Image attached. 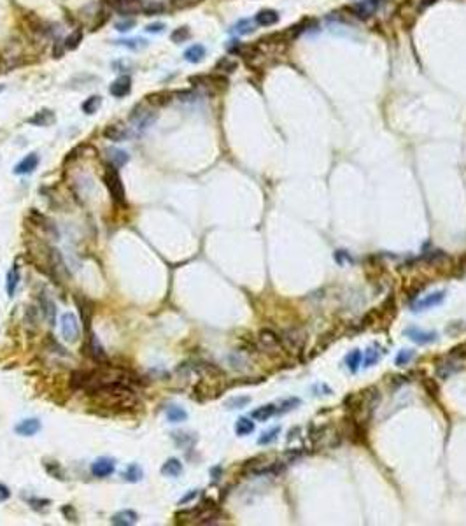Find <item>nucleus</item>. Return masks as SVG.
Segmentation results:
<instances>
[{
  "label": "nucleus",
  "instance_id": "f257e3e1",
  "mask_svg": "<svg viewBox=\"0 0 466 526\" xmlns=\"http://www.w3.org/2000/svg\"><path fill=\"white\" fill-rule=\"evenodd\" d=\"M105 184H107L112 200L116 202V204H120V205H125L126 204L125 188H123V183H121V177H120V174H118L116 167L109 169L107 174H105Z\"/></svg>",
  "mask_w": 466,
  "mask_h": 526
},
{
  "label": "nucleus",
  "instance_id": "f03ea898",
  "mask_svg": "<svg viewBox=\"0 0 466 526\" xmlns=\"http://www.w3.org/2000/svg\"><path fill=\"white\" fill-rule=\"evenodd\" d=\"M60 325H62L63 339H65L67 342H77L81 330H79V321H77L76 314H72V312H65L60 319Z\"/></svg>",
  "mask_w": 466,
  "mask_h": 526
},
{
  "label": "nucleus",
  "instance_id": "7ed1b4c3",
  "mask_svg": "<svg viewBox=\"0 0 466 526\" xmlns=\"http://www.w3.org/2000/svg\"><path fill=\"white\" fill-rule=\"evenodd\" d=\"M155 120H156V114H153V110H145L142 107H137L135 110H133L132 116H130V121L135 125L137 132H144V130H148Z\"/></svg>",
  "mask_w": 466,
  "mask_h": 526
},
{
  "label": "nucleus",
  "instance_id": "20e7f679",
  "mask_svg": "<svg viewBox=\"0 0 466 526\" xmlns=\"http://www.w3.org/2000/svg\"><path fill=\"white\" fill-rule=\"evenodd\" d=\"M258 344L265 351H279L282 347V337H279L274 330H261L258 335Z\"/></svg>",
  "mask_w": 466,
  "mask_h": 526
},
{
  "label": "nucleus",
  "instance_id": "39448f33",
  "mask_svg": "<svg viewBox=\"0 0 466 526\" xmlns=\"http://www.w3.org/2000/svg\"><path fill=\"white\" fill-rule=\"evenodd\" d=\"M282 344H286L289 349H293V351H302L303 347H305V344H307V334L305 331H302V330H289V331H286L284 334V337H282Z\"/></svg>",
  "mask_w": 466,
  "mask_h": 526
},
{
  "label": "nucleus",
  "instance_id": "423d86ee",
  "mask_svg": "<svg viewBox=\"0 0 466 526\" xmlns=\"http://www.w3.org/2000/svg\"><path fill=\"white\" fill-rule=\"evenodd\" d=\"M405 335L410 339V341H414L416 344H421V346H424V344H431L438 339L436 331H424V330H419V328H416V326L406 328Z\"/></svg>",
  "mask_w": 466,
  "mask_h": 526
},
{
  "label": "nucleus",
  "instance_id": "0eeeda50",
  "mask_svg": "<svg viewBox=\"0 0 466 526\" xmlns=\"http://www.w3.org/2000/svg\"><path fill=\"white\" fill-rule=\"evenodd\" d=\"M444 298H445V291L429 293V295H426L424 298L417 300V302L412 306V309L414 311H426V309H429V307H435V306H438V303H442L444 302Z\"/></svg>",
  "mask_w": 466,
  "mask_h": 526
},
{
  "label": "nucleus",
  "instance_id": "6e6552de",
  "mask_svg": "<svg viewBox=\"0 0 466 526\" xmlns=\"http://www.w3.org/2000/svg\"><path fill=\"white\" fill-rule=\"evenodd\" d=\"M114 472V460L110 458H100L92 465V474L95 477H107Z\"/></svg>",
  "mask_w": 466,
  "mask_h": 526
},
{
  "label": "nucleus",
  "instance_id": "1a4fd4ad",
  "mask_svg": "<svg viewBox=\"0 0 466 526\" xmlns=\"http://www.w3.org/2000/svg\"><path fill=\"white\" fill-rule=\"evenodd\" d=\"M16 433L21 437H32L41 430V421L39 419H23L21 423L16 425Z\"/></svg>",
  "mask_w": 466,
  "mask_h": 526
},
{
  "label": "nucleus",
  "instance_id": "9d476101",
  "mask_svg": "<svg viewBox=\"0 0 466 526\" xmlns=\"http://www.w3.org/2000/svg\"><path fill=\"white\" fill-rule=\"evenodd\" d=\"M37 165H39V156L35 155V153H30V155H26L18 165H16L14 172L19 174V176H23V174H32L35 169H37Z\"/></svg>",
  "mask_w": 466,
  "mask_h": 526
},
{
  "label": "nucleus",
  "instance_id": "9b49d317",
  "mask_svg": "<svg viewBox=\"0 0 466 526\" xmlns=\"http://www.w3.org/2000/svg\"><path fill=\"white\" fill-rule=\"evenodd\" d=\"M139 521V516L137 512L130 511V509H125V511H120L118 514H114L110 523L116 524V526H132Z\"/></svg>",
  "mask_w": 466,
  "mask_h": 526
},
{
  "label": "nucleus",
  "instance_id": "f8f14e48",
  "mask_svg": "<svg viewBox=\"0 0 466 526\" xmlns=\"http://www.w3.org/2000/svg\"><path fill=\"white\" fill-rule=\"evenodd\" d=\"M130 88H132V81H130L128 76H123V77H120L118 81H114L112 85H110L109 92H110L112 97L121 98V97H125V95L130 93Z\"/></svg>",
  "mask_w": 466,
  "mask_h": 526
},
{
  "label": "nucleus",
  "instance_id": "ddd939ff",
  "mask_svg": "<svg viewBox=\"0 0 466 526\" xmlns=\"http://www.w3.org/2000/svg\"><path fill=\"white\" fill-rule=\"evenodd\" d=\"M378 6V0H365V2H359L356 6H353V13L358 18H368L375 13Z\"/></svg>",
  "mask_w": 466,
  "mask_h": 526
},
{
  "label": "nucleus",
  "instance_id": "4468645a",
  "mask_svg": "<svg viewBox=\"0 0 466 526\" xmlns=\"http://www.w3.org/2000/svg\"><path fill=\"white\" fill-rule=\"evenodd\" d=\"M279 21V14L274 9H263L254 16V23L259 26H270Z\"/></svg>",
  "mask_w": 466,
  "mask_h": 526
},
{
  "label": "nucleus",
  "instance_id": "2eb2a0df",
  "mask_svg": "<svg viewBox=\"0 0 466 526\" xmlns=\"http://www.w3.org/2000/svg\"><path fill=\"white\" fill-rule=\"evenodd\" d=\"M104 135L107 137L109 141L120 142V141L126 139V137H130V132H128V128L123 125H109L107 128L104 130Z\"/></svg>",
  "mask_w": 466,
  "mask_h": 526
},
{
  "label": "nucleus",
  "instance_id": "dca6fc26",
  "mask_svg": "<svg viewBox=\"0 0 466 526\" xmlns=\"http://www.w3.org/2000/svg\"><path fill=\"white\" fill-rule=\"evenodd\" d=\"M275 414H277V407L274 403H267V405H261L256 410H252L251 418L256 419V421H267V419H270Z\"/></svg>",
  "mask_w": 466,
  "mask_h": 526
},
{
  "label": "nucleus",
  "instance_id": "f3484780",
  "mask_svg": "<svg viewBox=\"0 0 466 526\" xmlns=\"http://www.w3.org/2000/svg\"><path fill=\"white\" fill-rule=\"evenodd\" d=\"M107 158H109V161H110L112 167L120 169V167H123L126 161H128V153L112 148V149H107Z\"/></svg>",
  "mask_w": 466,
  "mask_h": 526
},
{
  "label": "nucleus",
  "instance_id": "a211bd4d",
  "mask_svg": "<svg viewBox=\"0 0 466 526\" xmlns=\"http://www.w3.org/2000/svg\"><path fill=\"white\" fill-rule=\"evenodd\" d=\"M181 472H183V463H181L179 460H176V458L167 460L163 463V466H161V474H163V476H168V477H177Z\"/></svg>",
  "mask_w": 466,
  "mask_h": 526
},
{
  "label": "nucleus",
  "instance_id": "6ab92c4d",
  "mask_svg": "<svg viewBox=\"0 0 466 526\" xmlns=\"http://www.w3.org/2000/svg\"><path fill=\"white\" fill-rule=\"evenodd\" d=\"M203 57H205V47L202 44H193L191 47H188V49L184 51V58L191 63L202 62Z\"/></svg>",
  "mask_w": 466,
  "mask_h": 526
},
{
  "label": "nucleus",
  "instance_id": "aec40b11",
  "mask_svg": "<svg viewBox=\"0 0 466 526\" xmlns=\"http://www.w3.org/2000/svg\"><path fill=\"white\" fill-rule=\"evenodd\" d=\"M457 370H459V367H457L456 363H452L451 359H442V362L436 365V374L440 379H447L449 375H452L454 372H457Z\"/></svg>",
  "mask_w": 466,
  "mask_h": 526
},
{
  "label": "nucleus",
  "instance_id": "412c9836",
  "mask_svg": "<svg viewBox=\"0 0 466 526\" xmlns=\"http://www.w3.org/2000/svg\"><path fill=\"white\" fill-rule=\"evenodd\" d=\"M361 362H363V354H361V351H359V349L351 351V353L345 356V365H347V369L353 372V374H356V372L359 370V365H361Z\"/></svg>",
  "mask_w": 466,
  "mask_h": 526
},
{
  "label": "nucleus",
  "instance_id": "4be33fe9",
  "mask_svg": "<svg viewBox=\"0 0 466 526\" xmlns=\"http://www.w3.org/2000/svg\"><path fill=\"white\" fill-rule=\"evenodd\" d=\"M53 121H54V114L51 113V110H41V113H37L34 118H30L28 123L39 125V126H47V125L53 123Z\"/></svg>",
  "mask_w": 466,
  "mask_h": 526
},
{
  "label": "nucleus",
  "instance_id": "5701e85b",
  "mask_svg": "<svg viewBox=\"0 0 466 526\" xmlns=\"http://www.w3.org/2000/svg\"><path fill=\"white\" fill-rule=\"evenodd\" d=\"M90 351H92L93 358L97 359V362H105V359H107V354H105L104 347L100 346V342H98V339L95 337V335L90 337Z\"/></svg>",
  "mask_w": 466,
  "mask_h": 526
},
{
  "label": "nucleus",
  "instance_id": "b1692460",
  "mask_svg": "<svg viewBox=\"0 0 466 526\" xmlns=\"http://www.w3.org/2000/svg\"><path fill=\"white\" fill-rule=\"evenodd\" d=\"M167 419L170 423H183L188 419V412L184 409H181V407L172 405L167 409Z\"/></svg>",
  "mask_w": 466,
  "mask_h": 526
},
{
  "label": "nucleus",
  "instance_id": "393cba45",
  "mask_svg": "<svg viewBox=\"0 0 466 526\" xmlns=\"http://www.w3.org/2000/svg\"><path fill=\"white\" fill-rule=\"evenodd\" d=\"M235 432L237 435H240V437H246V435L254 432V423L247 418H240L235 425Z\"/></svg>",
  "mask_w": 466,
  "mask_h": 526
},
{
  "label": "nucleus",
  "instance_id": "a878e982",
  "mask_svg": "<svg viewBox=\"0 0 466 526\" xmlns=\"http://www.w3.org/2000/svg\"><path fill=\"white\" fill-rule=\"evenodd\" d=\"M18 283H19V268L14 265L13 270H9V274H7V295L9 296H14Z\"/></svg>",
  "mask_w": 466,
  "mask_h": 526
},
{
  "label": "nucleus",
  "instance_id": "bb28decb",
  "mask_svg": "<svg viewBox=\"0 0 466 526\" xmlns=\"http://www.w3.org/2000/svg\"><path fill=\"white\" fill-rule=\"evenodd\" d=\"M77 306H79V311H81L82 321H84V325H86V330H90V321H92V303L84 298H82V302L77 298Z\"/></svg>",
  "mask_w": 466,
  "mask_h": 526
},
{
  "label": "nucleus",
  "instance_id": "cd10ccee",
  "mask_svg": "<svg viewBox=\"0 0 466 526\" xmlns=\"http://www.w3.org/2000/svg\"><path fill=\"white\" fill-rule=\"evenodd\" d=\"M42 312H44V316L47 318V321L51 323V325H54V319H56V307H54V303L51 302L49 298H42Z\"/></svg>",
  "mask_w": 466,
  "mask_h": 526
},
{
  "label": "nucleus",
  "instance_id": "c85d7f7f",
  "mask_svg": "<svg viewBox=\"0 0 466 526\" xmlns=\"http://www.w3.org/2000/svg\"><path fill=\"white\" fill-rule=\"evenodd\" d=\"M165 11V6L161 2H145L142 4V13L145 16H156Z\"/></svg>",
  "mask_w": 466,
  "mask_h": 526
},
{
  "label": "nucleus",
  "instance_id": "c756f323",
  "mask_svg": "<svg viewBox=\"0 0 466 526\" xmlns=\"http://www.w3.org/2000/svg\"><path fill=\"white\" fill-rule=\"evenodd\" d=\"M100 97L98 95H93V97H90V98H86L84 102H82V110H84L86 114H93V113H97V109L100 107Z\"/></svg>",
  "mask_w": 466,
  "mask_h": 526
},
{
  "label": "nucleus",
  "instance_id": "7c9ffc66",
  "mask_svg": "<svg viewBox=\"0 0 466 526\" xmlns=\"http://www.w3.org/2000/svg\"><path fill=\"white\" fill-rule=\"evenodd\" d=\"M140 476H142V470L139 468V465H130L128 468H126V472L123 474L125 479L130 481V482L140 481Z\"/></svg>",
  "mask_w": 466,
  "mask_h": 526
},
{
  "label": "nucleus",
  "instance_id": "2f4dec72",
  "mask_svg": "<svg viewBox=\"0 0 466 526\" xmlns=\"http://www.w3.org/2000/svg\"><path fill=\"white\" fill-rule=\"evenodd\" d=\"M280 433V428L279 426H275V428H272L270 432H265L261 437L258 438V444L259 446H267V444H270V442H274L275 438H277V435Z\"/></svg>",
  "mask_w": 466,
  "mask_h": 526
},
{
  "label": "nucleus",
  "instance_id": "473e14b6",
  "mask_svg": "<svg viewBox=\"0 0 466 526\" xmlns=\"http://www.w3.org/2000/svg\"><path fill=\"white\" fill-rule=\"evenodd\" d=\"M82 41V32L81 30H76V32H72V34L67 37V41H65V47L67 49H76V47L79 46V42Z\"/></svg>",
  "mask_w": 466,
  "mask_h": 526
},
{
  "label": "nucleus",
  "instance_id": "72a5a7b5",
  "mask_svg": "<svg viewBox=\"0 0 466 526\" xmlns=\"http://www.w3.org/2000/svg\"><path fill=\"white\" fill-rule=\"evenodd\" d=\"M381 354H382V351H378L377 347H370V349L366 351V356H365V367H373L375 363L378 362Z\"/></svg>",
  "mask_w": 466,
  "mask_h": 526
},
{
  "label": "nucleus",
  "instance_id": "f704fd0d",
  "mask_svg": "<svg viewBox=\"0 0 466 526\" xmlns=\"http://www.w3.org/2000/svg\"><path fill=\"white\" fill-rule=\"evenodd\" d=\"M412 358H414V351L401 349L400 353L396 354V358H394V363H396L398 367H403V365H406V363H409Z\"/></svg>",
  "mask_w": 466,
  "mask_h": 526
},
{
  "label": "nucleus",
  "instance_id": "c9c22d12",
  "mask_svg": "<svg viewBox=\"0 0 466 526\" xmlns=\"http://www.w3.org/2000/svg\"><path fill=\"white\" fill-rule=\"evenodd\" d=\"M216 69L221 70V72H233V70L237 69V62L226 57V58H223V60H219V63H218V67H216Z\"/></svg>",
  "mask_w": 466,
  "mask_h": 526
},
{
  "label": "nucleus",
  "instance_id": "e433bc0d",
  "mask_svg": "<svg viewBox=\"0 0 466 526\" xmlns=\"http://www.w3.org/2000/svg\"><path fill=\"white\" fill-rule=\"evenodd\" d=\"M422 386H424L426 391H428V393L431 395V397H435V398L438 397V393H440V387H438V384H436L435 381H433L431 377H424V379H422Z\"/></svg>",
  "mask_w": 466,
  "mask_h": 526
},
{
  "label": "nucleus",
  "instance_id": "4c0bfd02",
  "mask_svg": "<svg viewBox=\"0 0 466 526\" xmlns=\"http://www.w3.org/2000/svg\"><path fill=\"white\" fill-rule=\"evenodd\" d=\"M300 403L302 402H300L298 398H287V400L282 402V407H280V409L277 407V412H289V410H293L295 407H298Z\"/></svg>",
  "mask_w": 466,
  "mask_h": 526
},
{
  "label": "nucleus",
  "instance_id": "58836bf2",
  "mask_svg": "<svg viewBox=\"0 0 466 526\" xmlns=\"http://www.w3.org/2000/svg\"><path fill=\"white\" fill-rule=\"evenodd\" d=\"M247 403H249V397H237V398H231V400H228L226 407H228V409H240V407L247 405Z\"/></svg>",
  "mask_w": 466,
  "mask_h": 526
},
{
  "label": "nucleus",
  "instance_id": "ea45409f",
  "mask_svg": "<svg viewBox=\"0 0 466 526\" xmlns=\"http://www.w3.org/2000/svg\"><path fill=\"white\" fill-rule=\"evenodd\" d=\"M188 37H189V30L186 29V26H183V29H177L172 34V41L173 42H184Z\"/></svg>",
  "mask_w": 466,
  "mask_h": 526
},
{
  "label": "nucleus",
  "instance_id": "a19ab883",
  "mask_svg": "<svg viewBox=\"0 0 466 526\" xmlns=\"http://www.w3.org/2000/svg\"><path fill=\"white\" fill-rule=\"evenodd\" d=\"M235 30L239 32V34H251V32L254 30V29H252V25H251V21H249V19H242V21L237 23Z\"/></svg>",
  "mask_w": 466,
  "mask_h": 526
},
{
  "label": "nucleus",
  "instance_id": "79ce46f5",
  "mask_svg": "<svg viewBox=\"0 0 466 526\" xmlns=\"http://www.w3.org/2000/svg\"><path fill=\"white\" fill-rule=\"evenodd\" d=\"M132 26H133V19H126V21L118 23L116 29L120 30V32H128L130 29H132Z\"/></svg>",
  "mask_w": 466,
  "mask_h": 526
},
{
  "label": "nucleus",
  "instance_id": "37998d69",
  "mask_svg": "<svg viewBox=\"0 0 466 526\" xmlns=\"http://www.w3.org/2000/svg\"><path fill=\"white\" fill-rule=\"evenodd\" d=\"M9 496H11L9 488H7V486H4L2 482H0V502H6Z\"/></svg>",
  "mask_w": 466,
  "mask_h": 526
},
{
  "label": "nucleus",
  "instance_id": "c03bdc74",
  "mask_svg": "<svg viewBox=\"0 0 466 526\" xmlns=\"http://www.w3.org/2000/svg\"><path fill=\"white\" fill-rule=\"evenodd\" d=\"M145 30L151 32V34H160V32L163 30V25H161V23H155V25H149Z\"/></svg>",
  "mask_w": 466,
  "mask_h": 526
},
{
  "label": "nucleus",
  "instance_id": "a18cd8bd",
  "mask_svg": "<svg viewBox=\"0 0 466 526\" xmlns=\"http://www.w3.org/2000/svg\"><path fill=\"white\" fill-rule=\"evenodd\" d=\"M435 2H436V0H422V2L419 4V9H417V11H419V13H422V11H426L429 6H433Z\"/></svg>",
  "mask_w": 466,
  "mask_h": 526
},
{
  "label": "nucleus",
  "instance_id": "49530a36",
  "mask_svg": "<svg viewBox=\"0 0 466 526\" xmlns=\"http://www.w3.org/2000/svg\"><path fill=\"white\" fill-rule=\"evenodd\" d=\"M195 496H196V491H191V493H189V495H186V496L183 498V500L179 502V505H183V504H186V502L193 500V498H195Z\"/></svg>",
  "mask_w": 466,
  "mask_h": 526
}]
</instances>
